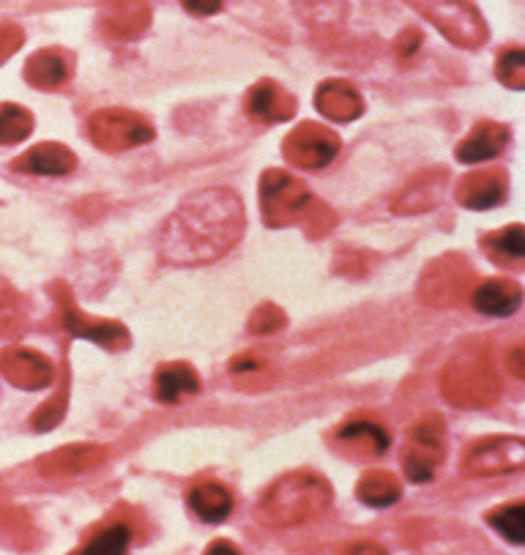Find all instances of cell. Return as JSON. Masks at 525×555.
I'll return each mask as SVG.
<instances>
[{
    "mask_svg": "<svg viewBox=\"0 0 525 555\" xmlns=\"http://www.w3.org/2000/svg\"><path fill=\"white\" fill-rule=\"evenodd\" d=\"M187 504L203 522L217 526V522L228 520V515L233 512V495L219 481H201L187 492Z\"/></svg>",
    "mask_w": 525,
    "mask_h": 555,
    "instance_id": "cell-24",
    "label": "cell"
},
{
    "mask_svg": "<svg viewBox=\"0 0 525 555\" xmlns=\"http://www.w3.org/2000/svg\"><path fill=\"white\" fill-rule=\"evenodd\" d=\"M454 197L460 206L471 211H487L496 208L507 197V172L498 167H485V170L469 172L457 183Z\"/></svg>",
    "mask_w": 525,
    "mask_h": 555,
    "instance_id": "cell-15",
    "label": "cell"
},
{
    "mask_svg": "<svg viewBox=\"0 0 525 555\" xmlns=\"http://www.w3.org/2000/svg\"><path fill=\"white\" fill-rule=\"evenodd\" d=\"M25 44V34L20 25L0 23V64H7L9 57Z\"/></svg>",
    "mask_w": 525,
    "mask_h": 555,
    "instance_id": "cell-36",
    "label": "cell"
},
{
    "mask_svg": "<svg viewBox=\"0 0 525 555\" xmlns=\"http://www.w3.org/2000/svg\"><path fill=\"white\" fill-rule=\"evenodd\" d=\"M72 72H75V57L69 52L39 50L25 64V80L39 91H55L63 82L72 80Z\"/></svg>",
    "mask_w": 525,
    "mask_h": 555,
    "instance_id": "cell-19",
    "label": "cell"
},
{
    "mask_svg": "<svg viewBox=\"0 0 525 555\" xmlns=\"http://www.w3.org/2000/svg\"><path fill=\"white\" fill-rule=\"evenodd\" d=\"M88 134H91L93 145L107 154H120V151H131L138 145H145L154 140V127L143 115L131 113V109H97L88 118Z\"/></svg>",
    "mask_w": 525,
    "mask_h": 555,
    "instance_id": "cell-6",
    "label": "cell"
},
{
    "mask_svg": "<svg viewBox=\"0 0 525 555\" xmlns=\"http://www.w3.org/2000/svg\"><path fill=\"white\" fill-rule=\"evenodd\" d=\"M487 522L501 533L507 542L523 544L525 542V504L514 501V504L498 506V509L487 512Z\"/></svg>",
    "mask_w": 525,
    "mask_h": 555,
    "instance_id": "cell-30",
    "label": "cell"
},
{
    "mask_svg": "<svg viewBox=\"0 0 525 555\" xmlns=\"http://www.w3.org/2000/svg\"><path fill=\"white\" fill-rule=\"evenodd\" d=\"M285 323H287V318L280 307H274V304H262V307H257V310L252 312L249 332L252 334H271V332H280Z\"/></svg>",
    "mask_w": 525,
    "mask_h": 555,
    "instance_id": "cell-35",
    "label": "cell"
},
{
    "mask_svg": "<svg viewBox=\"0 0 525 555\" xmlns=\"http://www.w3.org/2000/svg\"><path fill=\"white\" fill-rule=\"evenodd\" d=\"M99 23L110 39H138L151 25L149 0H104Z\"/></svg>",
    "mask_w": 525,
    "mask_h": 555,
    "instance_id": "cell-14",
    "label": "cell"
},
{
    "mask_svg": "<svg viewBox=\"0 0 525 555\" xmlns=\"http://www.w3.org/2000/svg\"><path fill=\"white\" fill-rule=\"evenodd\" d=\"M334 438L354 457H381L392 443L386 429L372 418H348Z\"/></svg>",
    "mask_w": 525,
    "mask_h": 555,
    "instance_id": "cell-20",
    "label": "cell"
},
{
    "mask_svg": "<svg viewBox=\"0 0 525 555\" xmlns=\"http://www.w3.org/2000/svg\"><path fill=\"white\" fill-rule=\"evenodd\" d=\"M25 326L23 296L9 282L0 280V337H14Z\"/></svg>",
    "mask_w": 525,
    "mask_h": 555,
    "instance_id": "cell-31",
    "label": "cell"
},
{
    "mask_svg": "<svg viewBox=\"0 0 525 555\" xmlns=\"http://www.w3.org/2000/svg\"><path fill=\"white\" fill-rule=\"evenodd\" d=\"M246 115L257 124H282L296 115V99L274 80H260L246 93Z\"/></svg>",
    "mask_w": 525,
    "mask_h": 555,
    "instance_id": "cell-16",
    "label": "cell"
},
{
    "mask_svg": "<svg viewBox=\"0 0 525 555\" xmlns=\"http://www.w3.org/2000/svg\"><path fill=\"white\" fill-rule=\"evenodd\" d=\"M77 167V156L61 143H39L30 151H25L20 159L12 162V170L28 172V176L61 178L69 176Z\"/></svg>",
    "mask_w": 525,
    "mask_h": 555,
    "instance_id": "cell-18",
    "label": "cell"
},
{
    "mask_svg": "<svg viewBox=\"0 0 525 555\" xmlns=\"http://www.w3.org/2000/svg\"><path fill=\"white\" fill-rule=\"evenodd\" d=\"M230 373L235 375V380H239L241 386H244L249 378H257L260 380V389H262V386H266V380L262 378L269 375V364H266V361L255 353H241L230 361Z\"/></svg>",
    "mask_w": 525,
    "mask_h": 555,
    "instance_id": "cell-34",
    "label": "cell"
},
{
    "mask_svg": "<svg viewBox=\"0 0 525 555\" xmlns=\"http://www.w3.org/2000/svg\"><path fill=\"white\" fill-rule=\"evenodd\" d=\"M0 375L23 391H41L55 380V366L39 350L12 345L0 353Z\"/></svg>",
    "mask_w": 525,
    "mask_h": 555,
    "instance_id": "cell-12",
    "label": "cell"
},
{
    "mask_svg": "<svg viewBox=\"0 0 525 555\" xmlns=\"http://www.w3.org/2000/svg\"><path fill=\"white\" fill-rule=\"evenodd\" d=\"M440 192H444V170L427 172V176L413 178L406 190L397 195V201L392 203V208H394V214H402V217H411V214H424V211H430V208L438 206Z\"/></svg>",
    "mask_w": 525,
    "mask_h": 555,
    "instance_id": "cell-25",
    "label": "cell"
},
{
    "mask_svg": "<svg viewBox=\"0 0 525 555\" xmlns=\"http://www.w3.org/2000/svg\"><path fill=\"white\" fill-rule=\"evenodd\" d=\"M340 149H343V143H340L337 134L323 124H315V120H307L282 140V154L298 170H323L325 165H332Z\"/></svg>",
    "mask_w": 525,
    "mask_h": 555,
    "instance_id": "cell-10",
    "label": "cell"
},
{
    "mask_svg": "<svg viewBox=\"0 0 525 555\" xmlns=\"http://www.w3.org/2000/svg\"><path fill=\"white\" fill-rule=\"evenodd\" d=\"M66 405H69V391L63 386L50 402L36 408V413L30 416V427H34L36 433H50V429H55L57 424H61V418L66 416Z\"/></svg>",
    "mask_w": 525,
    "mask_h": 555,
    "instance_id": "cell-33",
    "label": "cell"
},
{
    "mask_svg": "<svg viewBox=\"0 0 525 555\" xmlns=\"http://www.w3.org/2000/svg\"><path fill=\"white\" fill-rule=\"evenodd\" d=\"M131 542V526L129 522H110V526L99 528L86 544H82L80 553L88 555H120L126 553Z\"/></svg>",
    "mask_w": 525,
    "mask_h": 555,
    "instance_id": "cell-29",
    "label": "cell"
},
{
    "mask_svg": "<svg viewBox=\"0 0 525 555\" xmlns=\"http://www.w3.org/2000/svg\"><path fill=\"white\" fill-rule=\"evenodd\" d=\"M332 506V487L315 470H293L266 490L257 520L269 528H296L312 522Z\"/></svg>",
    "mask_w": 525,
    "mask_h": 555,
    "instance_id": "cell-2",
    "label": "cell"
},
{
    "mask_svg": "<svg viewBox=\"0 0 525 555\" xmlns=\"http://www.w3.org/2000/svg\"><path fill=\"white\" fill-rule=\"evenodd\" d=\"M485 249L490 255V260H496V263L520 266L525 258L523 224H509V228L485 235Z\"/></svg>",
    "mask_w": 525,
    "mask_h": 555,
    "instance_id": "cell-27",
    "label": "cell"
},
{
    "mask_svg": "<svg viewBox=\"0 0 525 555\" xmlns=\"http://www.w3.org/2000/svg\"><path fill=\"white\" fill-rule=\"evenodd\" d=\"M244 228V203L233 190H203L167 217L159 233V258L170 266L214 263L239 244Z\"/></svg>",
    "mask_w": 525,
    "mask_h": 555,
    "instance_id": "cell-1",
    "label": "cell"
},
{
    "mask_svg": "<svg viewBox=\"0 0 525 555\" xmlns=\"http://www.w3.org/2000/svg\"><path fill=\"white\" fill-rule=\"evenodd\" d=\"M525 465V443L517 436H490L471 443L463 454L465 476L514 474Z\"/></svg>",
    "mask_w": 525,
    "mask_h": 555,
    "instance_id": "cell-9",
    "label": "cell"
},
{
    "mask_svg": "<svg viewBox=\"0 0 525 555\" xmlns=\"http://www.w3.org/2000/svg\"><path fill=\"white\" fill-rule=\"evenodd\" d=\"M201 375L194 373L187 361H170V364L159 366L154 380V397L162 405H178L187 397L201 395Z\"/></svg>",
    "mask_w": 525,
    "mask_h": 555,
    "instance_id": "cell-23",
    "label": "cell"
},
{
    "mask_svg": "<svg viewBox=\"0 0 525 555\" xmlns=\"http://www.w3.org/2000/svg\"><path fill=\"white\" fill-rule=\"evenodd\" d=\"M509 145V129L496 124V120H482L471 129L469 138L457 145V159L465 165H479V162H490L503 154Z\"/></svg>",
    "mask_w": 525,
    "mask_h": 555,
    "instance_id": "cell-22",
    "label": "cell"
},
{
    "mask_svg": "<svg viewBox=\"0 0 525 555\" xmlns=\"http://www.w3.org/2000/svg\"><path fill=\"white\" fill-rule=\"evenodd\" d=\"M315 107L334 124H350L364 113V99L348 80H325L315 91Z\"/></svg>",
    "mask_w": 525,
    "mask_h": 555,
    "instance_id": "cell-17",
    "label": "cell"
},
{
    "mask_svg": "<svg viewBox=\"0 0 525 555\" xmlns=\"http://www.w3.org/2000/svg\"><path fill=\"white\" fill-rule=\"evenodd\" d=\"M208 553H233V555H239V547H235V544H230V542H212L208 544Z\"/></svg>",
    "mask_w": 525,
    "mask_h": 555,
    "instance_id": "cell-40",
    "label": "cell"
},
{
    "mask_svg": "<svg viewBox=\"0 0 525 555\" xmlns=\"http://www.w3.org/2000/svg\"><path fill=\"white\" fill-rule=\"evenodd\" d=\"M104 460H107V449L99 447V443H69V447H61L41 457L39 470L47 479L63 481L99 468Z\"/></svg>",
    "mask_w": 525,
    "mask_h": 555,
    "instance_id": "cell-13",
    "label": "cell"
},
{
    "mask_svg": "<svg viewBox=\"0 0 525 555\" xmlns=\"http://www.w3.org/2000/svg\"><path fill=\"white\" fill-rule=\"evenodd\" d=\"M315 197L298 178L285 170H269L260 178V214L269 228L304 222Z\"/></svg>",
    "mask_w": 525,
    "mask_h": 555,
    "instance_id": "cell-4",
    "label": "cell"
},
{
    "mask_svg": "<svg viewBox=\"0 0 525 555\" xmlns=\"http://www.w3.org/2000/svg\"><path fill=\"white\" fill-rule=\"evenodd\" d=\"M507 370L514 375V378H525V366H523V345L509 350L507 356Z\"/></svg>",
    "mask_w": 525,
    "mask_h": 555,
    "instance_id": "cell-38",
    "label": "cell"
},
{
    "mask_svg": "<svg viewBox=\"0 0 525 555\" xmlns=\"http://www.w3.org/2000/svg\"><path fill=\"white\" fill-rule=\"evenodd\" d=\"M471 301H474V307L482 312V315L507 318L520 310V304H523V287H520L514 280L496 276V280H487L482 282V285H474Z\"/></svg>",
    "mask_w": 525,
    "mask_h": 555,
    "instance_id": "cell-21",
    "label": "cell"
},
{
    "mask_svg": "<svg viewBox=\"0 0 525 555\" xmlns=\"http://www.w3.org/2000/svg\"><path fill=\"white\" fill-rule=\"evenodd\" d=\"M55 301H57V312H61V321L63 328L75 337L82 339H91V343L102 345L104 350L110 353H120L131 345L129 332H126L124 323L118 321H97V318H88L86 312L80 310L72 298V293L66 287L57 285L55 291Z\"/></svg>",
    "mask_w": 525,
    "mask_h": 555,
    "instance_id": "cell-11",
    "label": "cell"
},
{
    "mask_svg": "<svg viewBox=\"0 0 525 555\" xmlns=\"http://www.w3.org/2000/svg\"><path fill=\"white\" fill-rule=\"evenodd\" d=\"M496 77L501 86L509 91H523L525 88V52L512 47V50L501 52L496 64Z\"/></svg>",
    "mask_w": 525,
    "mask_h": 555,
    "instance_id": "cell-32",
    "label": "cell"
},
{
    "mask_svg": "<svg viewBox=\"0 0 525 555\" xmlns=\"http://www.w3.org/2000/svg\"><path fill=\"white\" fill-rule=\"evenodd\" d=\"M474 285L476 276L469 260L460 255H444L424 269L419 280V301L435 310H446L463 301L474 291Z\"/></svg>",
    "mask_w": 525,
    "mask_h": 555,
    "instance_id": "cell-5",
    "label": "cell"
},
{
    "mask_svg": "<svg viewBox=\"0 0 525 555\" xmlns=\"http://www.w3.org/2000/svg\"><path fill=\"white\" fill-rule=\"evenodd\" d=\"M413 9H419L454 44L474 50L487 39L485 20L465 0H413Z\"/></svg>",
    "mask_w": 525,
    "mask_h": 555,
    "instance_id": "cell-7",
    "label": "cell"
},
{
    "mask_svg": "<svg viewBox=\"0 0 525 555\" xmlns=\"http://www.w3.org/2000/svg\"><path fill=\"white\" fill-rule=\"evenodd\" d=\"M446 454V427L440 416H424L417 427L408 433L406 452H402V468L406 476L417 485H427L440 468Z\"/></svg>",
    "mask_w": 525,
    "mask_h": 555,
    "instance_id": "cell-8",
    "label": "cell"
},
{
    "mask_svg": "<svg viewBox=\"0 0 525 555\" xmlns=\"http://www.w3.org/2000/svg\"><path fill=\"white\" fill-rule=\"evenodd\" d=\"M34 132V115L23 104H0V145H17Z\"/></svg>",
    "mask_w": 525,
    "mask_h": 555,
    "instance_id": "cell-28",
    "label": "cell"
},
{
    "mask_svg": "<svg viewBox=\"0 0 525 555\" xmlns=\"http://www.w3.org/2000/svg\"><path fill=\"white\" fill-rule=\"evenodd\" d=\"M356 495H359L361 504L383 509V506H392L400 501L402 485L392 470L375 468V470H367V474L361 476L359 487H356Z\"/></svg>",
    "mask_w": 525,
    "mask_h": 555,
    "instance_id": "cell-26",
    "label": "cell"
},
{
    "mask_svg": "<svg viewBox=\"0 0 525 555\" xmlns=\"http://www.w3.org/2000/svg\"><path fill=\"white\" fill-rule=\"evenodd\" d=\"M419 41H422V36H419V30H406V34L400 36V41H397V47H400L402 55H411V52L419 50Z\"/></svg>",
    "mask_w": 525,
    "mask_h": 555,
    "instance_id": "cell-39",
    "label": "cell"
},
{
    "mask_svg": "<svg viewBox=\"0 0 525 555\" xmlns=\"http://www.w3.org/2000/svg\"><path fill=\"white\" fill-rule=\"evenodd\" d=\"M225 0H181V7L187 9L189 14H197V17H212L222 9Z\"/></svg>",
    "mask_w": 525,
    "mask_h": 555,
    "instance_id": "cell-37",
    "label": "cell"
},
{
    "mask_svg": "<svg viewBox=\"0 0 525 555\" xmlns=\"http://www.w3.org/2000/svg\"><path fill=\"white\" fill-rule=\"evenodd\" d=\"M440 391L457 408H487L501 397V375L485 348L460 350L440 373Z\"/></svg>",
    "mask_w": 525,
    "mask_h": 555,
    "instance_id": "cell-3",
    "label": "cell"
}]
</instances>
